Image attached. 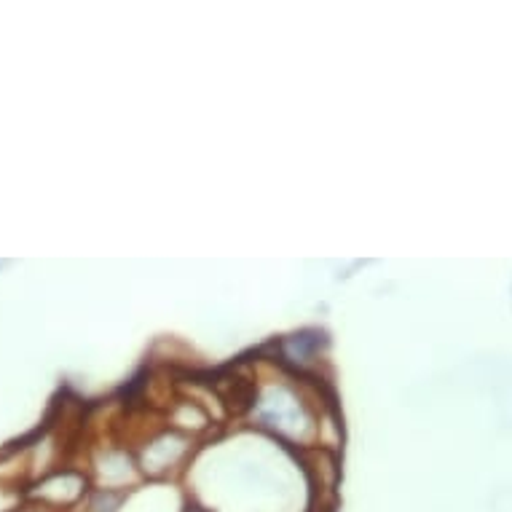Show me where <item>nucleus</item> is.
I'll use <instances>...</instances> for the list:
<instances>
[]
</instances>
